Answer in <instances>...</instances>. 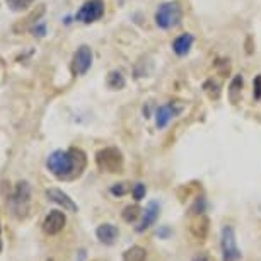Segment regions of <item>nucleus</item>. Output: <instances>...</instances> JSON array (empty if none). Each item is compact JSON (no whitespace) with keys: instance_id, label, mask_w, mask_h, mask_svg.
Wrapping results in <instances>:
<instances>
[{"instance_id":"nucleus-1","label":"nucleus","mask_w":261,"mask_h":261,"mask_svg":"<svg viewBox=\"0 0 261 261\" xmlns=\"http://www.w3.org/2000/svg\"><path fill=\"white\" fill-rule=\"evenodd\" d=\"M87 166V157L84 150L72 147L68 150H55L48 155L46 167L55 178L70 181L82 174Z\"/></svg>"},{"instance_id":"nucleus-2","label":"nucleus","mask_w":261,"mask_h":261,"mask_svg":"<svg viewBox=\"0 0 261 261\" xmlns=\"http://www.w3.org/2000/svg\"><path fill=\"white\" fill-rule=\"evenodd\" d=\"M9 208L16 219H26L31 208V186L28 181H19L14 193L9 196Z\"/></svg>"},{"instance_id":"nucleus-3","label":"nucleus","mask_w":261,"mask_h":261,"mask_svg":"<svg viewBox=\"0 0 261 261\" xmlns=\"http://www.w3.org/2000/svg\"><path fill=\"white\" fill-rule=\"evenodd\" d=\"M183 19V7L178 2H166L161 4L155 11L154 21L155 26L161 29H172L181 24Z\"/></svg>"},{"instance_id":"nucleus-4","label":"nucleus","mask_w":261,"mask_h":261,"mask_svg":"<svg viewBox=\"0 0 261 261\" xmlns=\"http://www.w3.org/2000/svg\"><path fill=\"white\" fill-rule=\"evenodd\" d=\"M96 164L99 167V171L116 174V172L123 171L125 159H123L120 149H116V147H106V149H101L96 154Z\"/></svg>"},{"instance_id":"nucleus-5","label":"nucleus","mask_w":261,"mask_h":261,"mask_svg":"<svg viewBox=\"0 0 261 261\" xmlns=\"http://www.w3.org/2000/svg\"><path fill=\"white\" fill-rule=\"evenodd\" d=\"M220 249H222V259L224 261H239L241 259V249L238 246V238L236 230L230 225H225L220 232Z\"/></svg>"},{"instance_id":"nucleus-6","label":"nucleus","mask_w":261,"mask_h":261,"mask_svg":"<svg viewBox=\"0 0 261 261\" xmlns=\"http://www.w3.org/2000/svg\"><path fill=\"white\" fill-rule=\"evenodd\" d=\"M105 16V2L102 0H87L84 6L79 9L75 19L82 24L96 22Z\"/></svg>"},{"instance_id":"nucleus-7","label":"nucleus","mask_w":261,"mask_h":261,"mask_svg":"<svg viewBox=\"0 0 261 261\" xmlns=\"http://www.w3.org/2000/svg\"><path fill=\"white\" fill-rule=\"evenodd\" d=\"M92 67V50L91 46L82 45L77 48L72 58V72L73 75H86Z\"/></svg>"},{"instance_id":"nucleus-8","label":"nucleus","mask_w":261,"mask_h":261,"mask_svg":"<svg viewBox=\"0 0 261 261\" xmlns=\"http://www.w3.org/2000/svg\"><path fill=\"white\" fill-rule=\"evenodd\" d=\"M181 111H183V108L176 105V102H167L164 106H159L155 110V126L159 130H164L172 118L178 116Z\"/></svg>"},{"instance_id":"nucleus-9","label":"nucleus","mask_w":261,"mask_h":261,"mask_svg":"<svg viewBox=\"0 0 261 261\" xmlns=\"http://www.w3.org/2000/svg\"><path fill=\"white\" fill-rule=\"evenodd\" d=\"M65 222H67V219L63 212L51 210L50 214L45 217V220H43V230L50 236H55L58 232H62L63 227H65Z\"/></svg>"},{"instance_id":"nucleus-10","label":"nucleus","mask_w":261,"mask_h":261,"mask_svg":"<svg viewBox=\"0 0 261 261\" xmlns=\"http://www.w3.org/2000/svg\"><path fill=\"white\" fill-rule=\"evenodd\" d=\"M46 196H48V200L53 201V203L63 206V210L73 212V214L79 212L77 203L65 193V191H62V190H58V188H50V190H46Z\"/></svg>"},{"instance_id":"nucleus-11","label":"nucleus","mask_w":261,"mask_h":261,"mask_svg":"<svg viewBox=\"0 0 261 261\" xmlns=\"http://www.w3.org/2000/svg\"><path fill=\"white\" fill-rule=\"evenodd\" d=\"M159 214H161V205L157 201H149L147 208L144 212V217H142L140 224L137 225V232H145L150 225L155 224V220L159 219Z\"/></svg>"},{"instance_id":"nucleus-12","label":"nucleus","mask_w":261,"mask_h":261,"mask_svg":"<svg viewBox=\"0 0 261 261\" xmlns=\"http://www.w3.org/2000/svg\"><path fill=\"white\" fill-rule=\"evenodd\" d=\"M193 43H195L193 34L183 33L178 38H174V41H172V51L178 57H186L191 51V48H193Z\"/></svg>"},{"instance_id":"nucleus-13","label":"nucleus","mask_w":261,"mask_h":261,"mask_svg":"<svg viewBox=\"0 0 261 261\" xmlns=\"http://www.w3.org/2000/svg\"><path fill=\"white\" fill-rule=\"evenodd\" d=\"M96 236L102 244L111 246L116 243L118 236H120V230H118L116 225H113V224H101L99 227L96 229Z\"/></svg>"},{"instance_id":"nucleus-14","label":"nucleus","mask_w":261,"mask_h":261,"mask_svg":"<svg viewBox=\"0 0 261 261\" xmlns=\"http://www.w3.org/2000/svg\"><path fill=\"white\" fill-rule=\"evenodd\" d=\"M243 86H244L243 75H234V79L229 84V91H227L229 101L232 102V105H238L241 101V96H243Z\"/></svg>"},{"instance_id":"nucleus-15","label":"nucleus","mask_w":261,"mask_h":261,"mask_svg":"<svg viewBox=\"0 0 261 261\" xmlns=\"http://www.w3.org/2000/svg\"><path fill=\"white\" fill-rule=\"evenodd\" d=\"M106 82H108V87L113 91H120L126 86V79H125V75H123L121 70H111L110 73H108Z\"/></svg>"},{"instance_id":"nucleus-16","label":"nucleus","mask_w":261,"mask_h":261,"mask_svg":"<svg viewBox=\"0 0 261 261\" xmlns=\"http://www.w3.org/2000/svg\"><path fill=\"white\" fill-rule=\"evenodd\" d=\"M191 232H193L196 239L203 241L206 238V232H208V220H206L203 215H198V220L191 225Z\"/></svg>"},{"instance_id":"nucleus-17","label":"nucleus","mask_w":261,"mask_h":261,"mask_svg":"<svg viewBox=\"0 0 261 261\" xmlns=\"http://www.w3.org/2000/svg\"><path fill=\"white\" fill-rule=\"evenodd\" d=\"M147 259V251L140 246H132L130 249H126L123 253V261H145Z\"/></svg>"},{"instance_id":"nucleus-18","label":"nucleus","mask_w":261,"mask_h":261,"mask_svg":"<svg viewBox=\"0 0 261 261\" xmlns=\"http://www.w3.org/2000/svg\"><path fill=\"white\" fill-rule=\"evenodd\" d=\"M203 91L206 92V96H208L210 99H219L220 97V86L214 79H208V81L203 84Z\"/></svg>"},{"instance_id":"nucleus-19","label":"nucleus","mask_w":261,"mask_h":261,"mask_svg":"<svg viewBox=\"0 0 261 261\" xmlns=\"http://www.w3.org/2000/svg\"><path fill=\"white\" fill-rule=\"evenodd\" d=\"M139 215H140V208L137 205H128V206H125V210L121 212L123 220L128 224L135 222V220L139 219Z\"/></svg>"},{"instance_id":"nucleus-20","label":"nucleus","mask_w":261,"mask_h":261,"mask_svg":"<svg viewBox=\"0 0 261 261\" xmlns=\"http://www.w3.org/2000/svg\"><path fill=\"white\" fill-rule=\"evenodd\" d=\"M34 0H7V6L14 12H21L24 9H28Z\"/></svg>"},{"instance_id":"nucleus-21","label":"nucleus","mask_w":261,"mask_h":261,"mask_svg":"<svg viewBox=\"0 0 261 261\" xmlns=\"http://www.w3.org/2000/svg\"><path fill=\"white\" fill-rule=\"evenodd\" d=\"M130 190H132V188H130V185H128V183H116V185H113L111 188H110V193L118 198V196L126 195Z\"/></svg>"},{"instance_id":"nucleus-22","label":"nucleus","mask_w":261,"mask_h":261,"mask_svg":"<svg viewBox=\"0 0 261 261\" xmlns=\"http://www.w3.org/2000/svg\"><path fill=\"white\" fill-rule=\"evenodd\" d=\"M145 193H147V188L144 183H137L134 188H132V195H134L135 201H140L145 198Z\"/></svg>"},{"instance_id":"nucleus-23","label":"nucleus","mask_w":261,"mask_h":261,"mask_svg":"<svg viewBox=\"0 0 261 261\" xmlns=\"http://www.w3.org/2000/svg\"><path fill=\"white\" fill-rule=\"evenodd\" d=\"M253 96H254V99H258V101L261 99V73L256 75L253 81Z\"/></svg>"},{"instance_id":"nucleus-24","label":"nucleus","mask_w":261,"mask_h":261,"mask_svg":"<svg viewBox=\"0 0 261 261\" xmlns=\"http://www.w3.org/2000/svg\"><path fill=\"white\" fill-rule=\"evenodd\" d=\"M203 208H205V200L200 196V200H196L195 206L191 208V214H196V215H201L203 214Z\"/></svg>"},{"instance_id":"nucleus-25","label":"nucleus","mask_w":261,"mask_h":261,"mask_svg":"<svg viewBox=\"0 0 261 261\" xmlns=\"http://www.w3.org/2000/svg\"><path fill=\"white\" fill-rule=\"evenodd\" d=\"M171 234H172V232H171V229H169V227H166V225H164V227H161L159 230H157V236H159L161 239H167Z\"/></svg>"},{"instance_id":"nucleus-26","label":"nucleus","mask_w":261,"mask_h":261,"mask_svg":"<svg viewBox=\"0 0 261 261\" xmlns=\"http://www.w3.org/2000/svg\"><path fill=\"white\" fill-rule=\"evenodd\" d=\"M33 33H34V36H45V33H46V29H45V24H38V26H34L33 28Z\"/></svg>"},{"instance_id":"nucleus-27","label":"nucleus","mask_w":261,"mask_h":261,"mask_svg":"<svg viewBox=\"0 0 261 261\" xmlns=\"http://www.w3.org/2000/svg\"><path fill=\"white\" fill-rule=\"evenodd\" d=\"M0 251H2V241H0Z\"/></svg>"}]
</instances>
